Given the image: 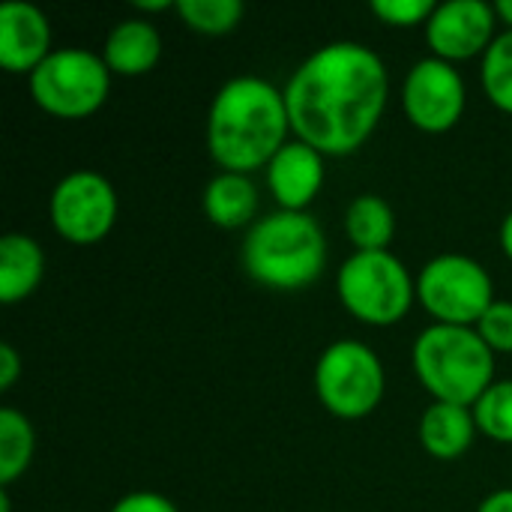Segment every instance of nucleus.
<instances>
[{"mask_svg":"<svg viewBox=\"0 0 512 512\" xmlns=\"http://www.w3.org/2000/svg\"><path fill=\"white\" fill-rule=\"evenodd\" d=\"M345 231L357 252H387L396 234L393 207L378 195H360L345 213Z\"/></svg>","mask_w":512,"mask_h":512,"instance_id":"18","label":"nucleus"},{"mask_svg":"<svg viewBox=\"0 0 512 512\" xmlns=\"http://www.w3.org/2000/svg\"><path fill=\"white\" fill-rule=\"evenodd\" d=\"M495 12H498V18L507 24V30H512V0H498V3H495Z\"/></svg>","mask_w":512,"mask_h":512,"instance_id":"30","label":"nucleus"},{"mask_svg":"<svg viewBox=\"0 0 512 512\" xmlns=\"http://www.w3.org/2000/svg\"><path fill=\"white\" fill-rule=\"evenodd\" d=\"M483 90L489 102L512 114V30L495 36L489 51L483 54Z\"/></svg>","mask_w":512,"mask_h":512,"instance_id":"21","label":"nucleus"},{"mask_svg":"<svg viewBox=\"0 0 512 512\" xmlns=\"http://www.w3.org/2000/svg\"><path fill=\"white\" fill-rule=\"evenodd\" d=\"M258 213V189L249 174L219 171L204 189V216L225 231L243 228Z\"/></svg>","mask_w":512,"mask_h":512,"instance_id":"17","label":"nucleus"},{"mask_svg":"<svg viewBox=\"0 0 512 512\" xmlns=\"http://www.w3.org/2000/svg\"><path fill=\"white\" fill-rule=\"evenodd\" d=\"M384 366L378 354L354 339L333 342L315 366V393L339 420H363L384 399Z\"/></svg>","mask_w":512,"mask_h":512,"instance_id":"7","label":"nucleus"},{"mask_svg":"<svg viewBox=\"0 0 512 512\" xmlns=\"http://www.w3.org/2000/svg\"><path fill=\"white\" fill-rule=\"evenodd\" d=\"M33 450H36V435L30 420L15 408H3L0 411V489H9L30 468Z\"/></svg>","mask_w":512,"mask_h":512,"instance_id":"19","label":"nucleus"},{"mask_svg":"<svg viewBox=\"0 0 512 512\" xmlns=\"http://www.w3.org/2000/svg\"><path fill=\"white\" fill-rule=\"evenodd\" d=\"M267 186L282 210L306 213L324 186V156L297 138L288 141L267 165Z\"/></svg>","mask_w":512,"mask_h":512,"instance_id":"13","label":"nucleus"},{"mask_svg":"<svg viewBox=\"0 0 512 512\" xmlns=\"http://www.w3.org/2000/svg\"><path fill=\"white\" fill-rule=\"evenodd\" d=\"M285 93L255 75L231 78L219 87L207 114V150L222 171L252 174L288 144Z\"/></svg>","mask_w":512,"mask_h":512,"instance_id":"2","label":"nucleus"},{"mask_svg":"<svg viewBox=\"0 0 512 512\" xmlns=\"http://www.w3.org/2000/svg\"><path fill=\"white\" fill-rule=\"evenodd\" d=\"M438 3L432 0H372L375 18H381L390 27H417L432 18Z\"/></svg>","mask_w":512,"mask_h":512,"instance_id":"24","label":"nucleus"},{"mask_svg":"<svg viewBox=\"0 0 512 512\" xmlns=\"http://www.w3.org/2000/svg\"><path fill=\"white\" fill-rule=\"evenodd\" d=\"M477 417L474 408L450 405V402H432L426 414L420 417V444L423 450L438 462L462 459L477 435Z\"/></svg>","mask_w":512,"mask_h":512,"instance_id":"15","label":"nucleus"},{"mask_svg":"<svg viewBox=\"0 0 512 512\" xmlns=\"http://www.w3.org/2000/svg\"><path fill=\"white\" fill-rule=\"evenodd\" d=\"M51 225L72 246L105 240L117 222V192L96 171H72L51 192Z\"/></svg>","mask_w":512,"mask_h":512,"instance_id":"9","label":"nucleus"},{"mask_svg":"<svg viewBox=\"0 0 512 512\" xmlns=\"http://www.w3.org/2000/svg\"><path fill=\"white\" fill-rule=\"evenodd\" d=\"M477 512H512V489H501V492L489 495Z\"/></svg>","mask_w":512,"mask_h":512,"instance_id":"27","label":"nucleus"},{"mask_svg":"<svg viewBox=\"0 0 512 512\" xmlns=\"http://www.w3.org/2000/svg\"><path fill=\"white\" fill-rule=\"evenodd\" d=\"M477 429L498 441V444H512V378L510 381H495L483 399L474 405Z\"/></svg>","mask_w":512,"mask_h":512,"instance_id":"22","label":"nucleus"},{"mask_svg":"<svg viewBox=\"0 0 512 512\" xmlns=\"http://www.w3.org/2000/svg\"><path fill=\"white\" fill-rule=\"evenodd\" d=\"M135 9H141V12H165V9H171V3L168 0H135Z\"/></svg>","mask_w":512,"mask_h":512,"instance_id":"29","label":"nucleus"},{"mask_svg":"<svg viewBox=\"0 0 512 512\" xmlns=\"http://www.w3.org/2000/svg\"><path fill=\"white\" fill-rule=\"evenodd\" d=\"M495 6L483 0H450L438 3L432 18L426 21V42L432 45L435 57L447 63L471 60L486 54L495 42Z\"/></svg>","mask_w":512,"mask_h":512,"instance_id":"11","label":"nucleus"},{"mask_svg":"<svg viewBox=\"0 0 512 512\" xmlns=\"http://www.w3.org/2000/svg\"><path fill=\"white\" fill-rule=\"evenodd\" d=\"M327 264V240L309 213L276 210L258 219L243 240L246 273L273 291H303Z\"/></svg>","mask_w":512,"mask_h":512,"instance_id":"3","label":"nucleus"},{"mask_svg":"<svg viewBox=\"0 0 512 512\" xmlns=\"http://www.w3.org/2000/svg\"><path fill=\"white\" fill-rule=\"evenodd\" d=\"M414 372L435 402L474 408L495 384V351L474 327L432 324L414 342Z\"/></svg>","mask_w":512,"mask_h":512,"instance_id":"4","label":"nucleus"},{"mask_svg":"<svg viewBox=\"0 0 512 512\" xmlns=\"http://www.w3.org/2000/svg\"><path fill=\"white\" fill-rule=\"evenodd\" d=\"M0 512H9V489H0Z\"/></svg>","mask_w":512,"mask_h":512,"instance_id":"31","label":"nucleus"},{"mask_svg":"<svg viewBox=\"0 0 512 512\" xmlns=\"http://www.w3.org/2000/svg\"><path fill=\"white\" fill-rule=\"evenodd\" d=\"M402 105L417 129L429 135L450 132L465 111V81L453 63L426 57L408 72L402 84Z\"/></svg>","mask_w":512,"mask_h":512,"instance_id":"10","label":"nucleus"},{"mask_svg":"<svg viewBox=\"0 0 512 512\" xmlns=\"http://www.w3.org/2000/svg\"><path fill=\"white\" fill-rule=\"evenodd\" d=\"M480 333V339L501 354H512V303L510 300H495L486 315L480 318V324L474 327Z\"/></svg>","mask_w":512,"mask_h":512,"instance_id":"23","label":"nucleus"},{"mask_svg":"<svg viewBox=\"0 0 512 512\" xmlns=\"http://www.w3.org/2000/svg\"><path fill=\"white\" fill-rule=\"evenodd\" d=\"M501 249H504V255L512 261V210L510 216L504 219V225H501Z\"/></svg>","mask_w":512,"mask_h":512,"instance_id":"28","label":"nucleus"},{"mask_svg":"<svg viewBox=\"0 0 512 512\" xmlns=\"http://www.w3.org/2000/svg\"><path fill=\"white\" fill-rule=\"evenodd\" d=\"M336 291L342 306L369 327L399 324L417 300V282L390 249L354 252L339 270Z\"/></svg>","mask_w":512,"mask_h":512,"instance_id":"5","label":"nucleus"},{"mask_svg":"<svg viewBox=\"0 0 512 512\" xmlns=\"http://www.w3.org/2000/svg\"><path fill=\"white\" fill-rule=\"evenodd\" d=\"M111 512H177V507L159 492H132L126 498H120L111 507Z\"/></svg>","mask_w":512,"mask_h":512,"instance_id":"25","label":"nucleus"},{"mask_svg":"<svg viewBox=\"0 0 512 512\" xmlns=\"http://www.w3.org/2000/svg\"><path fill=\"white\" fill-rule=\"evenodd\" d=\"M183 24L204 36H222L231 33L243 21V3L240 0H180L174 3Z\"/></svg>","mask_w":512,"mask_h":512,"instance_id":"20","label":"nucleus"},{"mask_svg":"<svg viewBox=\"0 0 512 512\" xmlns=\"http://www.w3.org/2000/svg\"><path fill=\"white\" fill-rule=\"evenodd\" d=\"M111 90V69L87 48H57L30 75L33 102L60 120L96 114Z\"/></svg>","mask_w":512,"mask_h":512,"instance_id":"6","label":"nucleus"},{"mask_svg":"<svg viewBox=\"0 0 512 512\" xmlns=\"http://www.w3.org/2000/svg\"><path fill=\"white\" fill-rule=\"evenodd\" d=\"M417 300L435 324L477 327L495 303L492 276L468 255H438L417 276Z\"/></svg>","mask_w":512,"mask_h":512,"instance_id":"8","label":"nucleus"},{"mask_svg":"<svg viewBox=\"0 0 512 512\" xmlns=\"http://www.w3.org/2000/svg\"><path fill=\"white\" fill-rule=\"evenodd\" d=\"M162 57V36L147 18H126L111 27L105 39L102 60L111 69V75L135 78L147 75Z\"/></svg>","mask_w":512,"mask_h":512,"instance_id":"14","label":"nucleus"},{"mask_svg":"<svg viewBox=\"0 0 512 512\" xmlns=\"http://www.w3.org/2000/svg\"><path fill=\"white\" fill-rule=\"evenodd\" d=\"M51 54L48 15L21 0L0 6V66L15 75H33Z\"/></svg>","mask_w":512,"mask_h":512,"instance_id":"12","label":"nucleus"},{"mask_svg":"<svg viewBox=\"0 0 512 512\" xmlns=\"http://www.w3.org/2000/svg\"><path fill=\"white\" fill-rule=\"evenodd\" d=\"M45 276V252L27 234H6L0 240V300L6 306L27 300Z\"/></svg>","mask_w":512,"mask_h":512,"instance_id":"16","label":"nucleus"},{"mask_svg":"<svg viewBox=\"0 0 512 512\" xmlns=\"http://www.w3.org/2000/svg\"><path fill=\"white\" fill-rule=\"evenodd\" d=\"M282 93L297 141L321 156H348L378 129L390 78L369 45L330 42L297 66Z\"/></svg>","mask_w":512,"mask_h":512,"instance_id":"1","label":"nucleus"},{"mask_svg":"<svg viewBox=\"0 0 512 512\" xmlns=\"http://www.w3.org/2000/svg\"><path fill=\"white\" fill-rule=\"evenodd\" d=\"M21 375V357L12 345L0 348V390H9Z\"/></svg>","mask_w":512,"mask_h":512,"instance_id":"26","label":"nucleus"}]
</instances>
